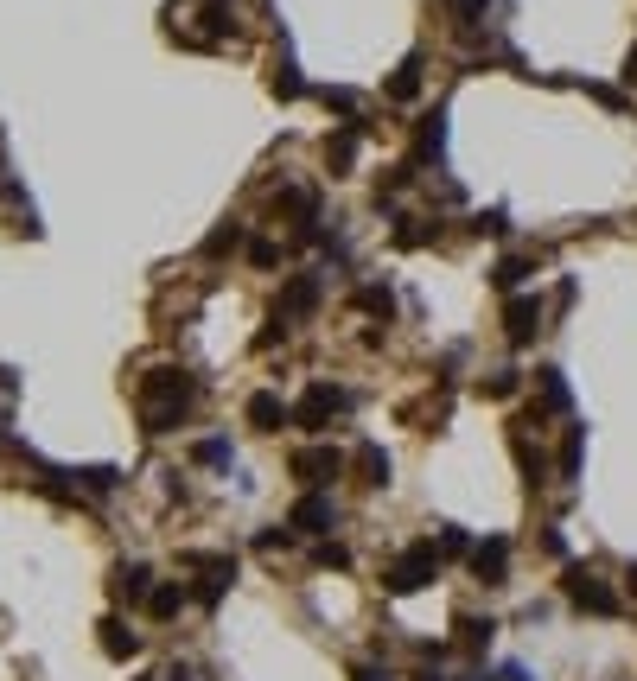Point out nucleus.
Masks as SVG:
<instances>
[{"label": "nucleus", "instance_id": "nucleus-31", "mask_svg": "<svg viewBox=\"0 0 637 681\" xmlns=\"http://www.w3.org/2000/svg\"><path fill=\"white\" fill-rule=\"evenodd\" d=\"M249 255H255V268H274V261H281V249H274V242H255Z\"/></svg>", "mask_w": 637, "mask_h": 681}, {"label": "nucleus", "instance_id": "nucleus-9", "mask_svg": "<svg viewBox=\"0 0 637 681\" xmlns=\"http://www.w3.org/2000/svg\"><path fill=\"white\" fill-rule=\"evenodd\" d=\"M109 592H115L122 605H147V599H153V567H147V561H128V567H115Z\"/></svg>", "mask_w": 637, "mask_h": 681}, {"label": "nucleus", "instance_id": "nucleus-12", "mask_svg": "<svg viewBox=\"0 0 637 681\" xmlns=\"http://www.w3.org/2000/svg\"><path fill=\"white\" fill-rule=\"evenodd\" d=\"M319 306V274H294L281 293V319H300V312H313Z\"/></svg>", "mask_w": 637, "mask_h": 681}, {"label": "nucleus", "instance_id": "nucleus-27", "mask_svg": "<svg viewBox=\"0 0 637 681\" xmlns=\"http://www.w3.org/2000/svg\"><path fill=\"white\" fill-rule=\"evenodd\" d=\"M236 242H243V223H230V230H217L211 242H204V249H211V255H223V249H236Z\"/></svg>", "mask_w": 637, "mask_h": 681}, {"label": "nucleus", "instance_id": "nucleus-30", "mask_svg": "<svg viewBox=\"0 0 637 681\" xmlns=\"http://www.w3.org/2000/svg\"><path fill=\"white\" fill-rule=\"evenodd\" d=\"M344 561H351V554H344L338 541H325V548H319V567H344Z\"/></svg>", "mask_w": 637, "mask_h": 681}, {"label": "nucleus", "instance_id": "nucleus-19", "mask_svg": "<svg viewBox=\"0 0 637 681\" xmlns=\"http://www.w3.org/2000/svg\"><path fill=\"white\" fill-rule=\"evenodd\" d=\"M446 13H453V26H478L491 13V0H440Z\"/></svg>", "mask_w": 637, "mask_h": 681}, {"label": "nucleus", "instance_id": "nucleus-3", "mask_svg": "<svg viewBox=\"0 0 637 681\" xmlns=\"http://www.w3.org/2000/svg\"><path fill=\"white\" fill-rule=\"evenodd\" d=\"M561 592L574 599L580 611H593V618H618V592L599 580L593 567H567V580H561Z\"/></svg>", "mask_w": 637, "mask_h": 681}, {"label": "nucleus", "instance_id": "nucleus-26", "mask_svg": "<svg viewBox=\"0 0 637 681\" xmlns=\"http://www.w3.org/2000/svg\"><path fill=\"white\" fill-rule=\"evenodd\" d=\"M351 681H395V669H389V662H357Z\"/></svg>", "mask_w": 637, "mask_h": 681}, {"label": "nucleus", "instance_id": "nucleus-33", "mask_svg": "<svg viewBox=\"0 0 637 681\" xmlns=\"http://www.w3.org/2000/svg\"><path fill=\"white\" fill-rule=\"evenodd\" d=\"M13 389H20V376H13L7 363H0V395H13Z\"/></svg>", "mask_w": 637, "mask_h": 681}, {"label": "nucleus", "instance_id": "nucleus-17", "mask_svg": "<svg viewBox=\"0 0 637 681\" xmlns=\"http://www.w3.org/2000/svg\"><path fill=\"white\" fill-rule=\"evenodd\" d=\"M491 637H497L491 618H459V643H466V650H491Z\"/></svg>", "mask_w": 637, "mask_h": 681}, {"label": "nucleus", "instance_id": "nucleus-18", "mask_svg": "<svg viewBox=\"0 0 637 681\" xmlns=\"http://www.w3.org/2000/svg\"><path fill=\"white\" fill-rule=\"evenodd\" d=\"M357 465H364V484H389V452L383 446H364V452H357Z\"/></svg>", "mask_w": 637, "mask_h": 681}, {"label": "nucleus", "instance_id": "nucleus-20", "mask_svg": "<svg viewBox=\"0 0 637 681\" xmlns=\"http://www.w3.org/2000/svg\"><path fill=\"white\" fill-rule=\"evenodd\" d=\"M491 281L504 287V293H510V287H523V281H529V261H523V255H504V261H497V274H491Z\"/></svg>", "mask_w": 637, "mask_h": 681}, {"label": "nucleus", "instance_id": "nucleus-8", "mask_svg": "<svg viewBox=\"0 0 637 681\" xmlns=\"http://www.w3.org/2000/svg\"><path fill=\"white\" fill-rule=\"evenodd\" d=\"M294 471H300V484H332L344 471V452L338 446H306V452H294Z\"/></svg>", "mask_w": 637, "mask_h": 681}, {"label": "nucleus", "instance_id": "nucleus-24", "mask_svg": "<svg viewBox=\"0 0 637 681\" xmlns=\"http://www.w3.org/2000/svg\"><path fill=\"white\" fill-rule=\"evenodd\" d=\"M198 465H230V440H198Z\"/></svg>", "mask_w": 637, "mask_h": 681}, {"label": "nucleus", "instance_id": "nucleus-14", "mask_svg": "<svg viewBox=\"0 0 637 681\" xmlns=\"http://www.w3.org/2000/svg\"><path fill=\"white\" fill-rule=\"evenodd\" d=\"M71 478H77V491H90V497H109L115 484H122V471H115V465H83V471H71Z\"/></svg>", "mask_w": 637, "mask_h": 681}, {"label": "nucleus", "instance_id": "nucleus-5", "mask_svg": "<svg viewBox=\"0 0 637 681\" xmlns=\"http://www.w3.org/2000/svg\"><path fill=\"white\" fill-rule=\"evenodd\" d=\"M185 567H198V586H192L198 605H217L223 592H230V580H236V561H230V554H185Z\"/></svg>", "mask_w": 637, "mask_h": 681}, {"label": "nucleus", "instance_id": "nucleus-10", "mask_svg": "<svg viewBox=\"0 0 637 681\" xmlns=\"http://www.w3.org/2000/svg\"><path fill=\"white\" fill-rule=\"evenodd\" d=\"M287 421H294V408H287V401L274 395V389H262V395H249V427H255V433H281Z\"/></svg>", "mask_w": 637, "mask_h": 681}, {"label": "nucleus", "instance_id": "nucleus-36", "mask_svg": "<svg viewBox=\"0 0 637 681\" xmlns=\"http://www.w3.org/2000/svg\"><path fill=\"white\" fill-rule=\"evenodd\" d=\"M0 446H7V408H0Z\"/></svg>", "mask_w": 637, "mask_h": 681}, {"label": "nucleus", "instance_id": "nucleus-4", "mask_svg": "<svg viewBox=\"0 0 637 681\" xmlns=\"http://www.w3.org/2000/svg\"><path fill=\"white\" fill-rule=\"evenodd\" d=\"M344 408H351V389H332V382H313V389H306V401L294 408V421H300L306 433H319V427H332Z\"/></svg>", "mask_w": 637, "mask_h": 681}, {"label": "nucleus", "instance_id": "nucleus-23", "mask_svg": "<svg viewBox=\"0 0 637 681\" xmlns=\"http://www.w3.org/2000/svg\"><path fill=\"white\" fill-rule=\"evenodd\" d=\"M319 102H325V109H338L344 121H357V96L351 90H319Z\"/></svg>", "mask_w": 637, "mask_h": 681}, {"label": "nucleus", "instance_id": "nucleus-29", "mask_svg": "<svg viewBox=\"0 0 637 681\" xmlns=\"http://www.w3.org/2000/svg\"><path fill=\"white\" fill-rule=\"evenodd\" d=\"M357 306H370V312H389V287H364V293H357Z\"/></svg>", "mask_w": 637, "mask_h": 681}, {"label": "nucleus", "instance_id": "nucleus-11", "mask_svg": "<svg viewBox=\"0 0 637 681\" xmlns=\"http://www.w3.org/2000/svg\"><path fill=\"white\" fill-rule=\"evenodd\" d=\"M504 331H510V344H529L542 331V300H510L504 306Z\"/></svg>", "mask_w": 637, "mask_h": 681}, {"label": "nucleus", "instance_id": "nucleus-7", "mask_svg": "<svg viewBox=\"0 0 637 681\" xmlns=\"http://www.w3.org/2000/svg\"><path fill=\"white\" fill-rule=\"evenodd\" d=\"M287 529H300V535H325V529H338V503L332 497H300L294 503V516H287Z\"/></svg>", "mask_w": 637, "mask_h": 681}, {"label": "nucleus", "instance_id": "nucleus-22", "mask_svg": "<svg viewBox=\"0 0 637 681\" xmlns=\"http://www.w3.org/2000/svg\"><path fill=\"white\" fill-rule=\"evenodd\" d=\"M478 389H485L491 401H504V395H516V370H491L485 382H478Z\"/></svg>", "mask_w": 637, "mask_h": 681}, {"label": "nucleus", "instance_id": "nucleus-6", "mask_svg": "<svg viewBox=\"0 0 637 681\" xmlns=\"http://www.w3.org/2000/svg\"><path fill=\"white\" fill-rule=\"evenodd\" d=\"M472 573H478L485 586H504V580H510V541H504V535H485V541L472 548Z\"/></svg>", "mask_w": 637, "mask_h": 681}, {"label": "nucleus", "instance_id": "nucleus-37", "mask_svg": "<svg viewBox=\"0 0 637 681\" xmlns=\"http://www.w3.org/2000/svg\"><path fill=\"white\" fill-rule=\"evenodd\" d=\"M625 77H631V83H637V51H631V71H625Z\"/></svg>", "mask_w": 637, "mask_h": 681}, {"label": "nucleus", "instance_id": "nucleus-39", "mask_svg": "<svg viewBox=\"0 0 637 681\" xmlns=\"http://www.w3.org/2000/svg\"><path fill=\"white\" fill-rule=\"evenodd\" d=\"M631 592H637V567H631Z\"/></svg>", "mask_w": 637, "mask_h": 681}, {"label": "nucleus", "instance_id": "nucleus-28", "mask_svg": "<svg viewBox=\"0 0 637 681\" xmlns=\"http://www.w3.org/2000/svg\"><path fill=\"white\" fill-rule=\"evenodd\" d=\"M472 230H478V236H485V230H491V236H504V230H510V217H504V211H485V217H472Z\"/></svg>", "mask_w": 637, "mask_h": 681}, {"label": "nucleus", "instance_id": "nucleus-16", "mask_svg": "<svg viewBox=\"0 0 637 681\" xmlns=\"http://www.w3.org/2000/svg\"><path fill=\"white\" fill-rule=\"evenodd\" d=\"M389 96L395 102H408V96H421V58H402V71L389 77Z\"/></svg>", "mask_w": 637, "mask_h": 681}, {"label": "nucleus", "instance_id": "nucleus-35", "mask_svg": "<svg viewBox=\"0 0 637 681\" xmlns=\"http://www.w3.org/2000/svg\"><path fill=\"white\" fill-rule=\"evenodd\" d=\"M415 681H446V675L440 669H415Z\"/></svg>", "mask_w": 637, "mask_h": 681}, {"label": "nucleus", "instance_id": "nucleus-38", "mask_svg": "<svg viewBox=\"0 0 637 681\" xmlns=\"http://www.w3.org/2000/svg\"><path fill=\"white\" fill-rule=\"evenodd\" d=\"M466 681H491V675H466Z\"/></svg>", "mask_w": 637, "mask_h": 681}, {"label": "nucleus", "instance_id": "nucleus-34", "mask_svg": "<svg viewBox=\"0 0 637 681\" xmlns=\"http://www.w3.org/2000/svg\"><path fill=\"white\" fill-rule=\"evenodd\" d=\"M504 681H536V675H529L523 662H510V669H504Z\"/></svg>", "mask_w": 637, "mask_h": 681}, {"label": "nucleus", "instance_id": "nucleus-2", "mask_svg": "<svg viewBox=\"0 0 637 681\" xmlns=\"http://www.w3.org/2000/svg\"><path fill=\"white\" fill-rule=\"evenodd\" d=\"M440 580V548L434 541H415L408 554H395V567L383 573V592H395V599H408V592L434 586Z\"/></svg>", "mask_w": 637, "mask_h": 681}, {"label": "nucleus", "instance_id": "nucleus-15", "mask_svg": "<svg viewBox=\"0 0 637 681\" xmlns=\"http://www.w3.org/2000/svg\"><path fill=\"white\" fill-rule=\"evenodd\" d=\"M185 599H192V592H185V586H153L147 611H153V618H179V611H185Z\"/></svg>", "mask_w": 637, "mask_h": 681}, {"label": "nucleus", "instance_id": "nucleus-1", "mask_svg": "<svg viewBox=\"0 0 637 681\" xmlns=\"http://www.w3.org/2000/svg\"><path fill=\"white\" fill-rule=\"evenodd\" d=\"M192 401H198V382L185 376V370H153L147 389H141V421H147V433H172L185 414H192Z\"/></svg>", "mask_w": 637, "mask_h": 681}, {"label": "nucleus", "instance_id": "nucleus-25", "mask_svg": "<svg viewBox=\"0 0 637 681\" xmlns=\"http://www.w3.org/2000/svg\"><path fill=\"white\" fill-rule=\"evenodd\" d=\"M440 554H472L466 529H453V522H446V529H440Z\"/></svg>", "mask_w": 637, "mask_h": 681}, {"label": "nucleus", "instance_id": "nucleus-21", "mask_svg": "<svg viewBox=\"0 0 637 681\" xmlns=\"http://www.w3.org/2000/svg\"><path fill=\"white\" fill-rule=\"evenodd\" d=\"M542 408H567V382H561V370H542Z\"/></svg>", "mask_w": 637, "mask_h": 681}, {"label": "nucleus", "instance_id": "nucleus-13", "mask_svg": "<svg viewBox=\"0 0 637 681\" xmlns=\"http://www.w3.org/2000/svg\"><path fill=\"white\" fill-rule=\"evenodd\" d=\"M96 631H102V656H115V662H128V656H141V637H134V631H128V624H122V618H102V624H96Z\"/></svg>", "mask_w": 637, "mask_h": 681}, {"label": "nucleus", "instance_id": "nucleus-32", "mask_svg": "<svg viewBox=\"0 0 637 681\" xmlns=\"http://www.w3.org/2000/svg\"><path fill=\"white\" fill-rule=\"evenodd\" d=\"M255 548H262V554H274V548H287V529H281V535H274V529H262V535H255Z\"/></svg>", "mask_w": 637, "mask_h": 681}]
</instances>
